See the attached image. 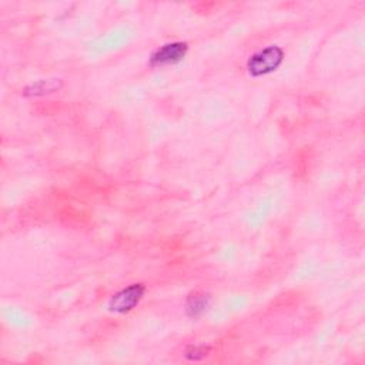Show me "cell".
<instances>
[{
    "mask_svg": "<svg viewBox=\"0 0 365 365\" xmlns=\"http://www.w3.org/2000/svg\"><path fill=\"white\" fill-rule=\"evenodd\" d=\"M207 351H208V348H205V346H190L187 349L185 355L190 359H200V358H204L207 355Z\"/></svg>",
    "mask_w": 365,
    "mask_h": 365,
    "instance_id": "5b68a950",
    "label": "cell"
},
{
    "mask_svg": "<svg viewBox=\"0 0 365 365\" xmlns=\"http://www.w3.org/2000/svg\"><path fill=\"white\" fill-rule=\"evenodd\" d=\"M208 301L210 298L205 295V294H194L188 298L187 301V314L191 315V317H198L201 315L207 307H208Z\"/></svg>",
    "mask_w": 365,
    "mask_h": 365,
    "instance_id": "277c9868",
    "label": "cell"
},
{
    "mask_svg": "<svg viewBox=\"0 0 365 365\" xmlns=\"http://www.w3.org/2000/svg\"><path fill=\"white\" fill-rule=\"evenodd\" d=\"M145 287L143 284H131L127 288L114 294L108 302V308L113 312L124 314L135 308L143 299Z\"/></svg>",
    "mask_w": 365,
    "mask_h": 365,
    "instance_id": "7a4b0ae2",
    "label": "cell"
},
{
    "mask_svg": "<svg viewBox=\"0 0 365 365\" xmlns=\"http://www.w3.org/2000/svg\"><path fill=\"white\" fill-rule=\"evenodd\" d=\"M187 50H188V46H187V43H182V41H174V43L164 44L163 47L157 48L153 53V56L150 58V64L153 67L174 64L185 56Z\"/></svg>",
    "mask_w": 365,
    "mask_h": 365,
    "instance_id": "3957f363",
    "label": "cell"
},
{
    "mask_svg": "<svg viewBox=\"0 0 365 365\" xmlns=\"http://www.w3.org/2000/svg\"><path fill=\"white\" fill-rule=\"evenodd\" d=\"M284 60V50L278 46H268L254 53L247 61V70L252 77H261L272 73Z\"/></svg>",
    "mask_w": 365,
    "mask_h": 365,
    "instance_id": "6da1fadb",
    "label": "cell"
}]
</instances>
